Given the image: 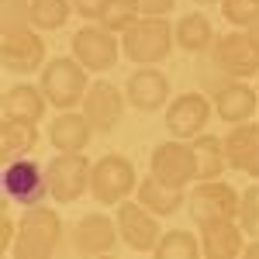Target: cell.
<instances>
[{
  "mask_svg": "<svg viewBox=\"0 0 259 259\" xmlns=\"http://www.w3.org/2000/svg\"><path fill=\"white\" fill-rule=\"evenodd\" d=\"M177 45L183 52H190V56H200V52H211V45H214V28H211V21L207 14H200V11H190V14H183L177 21Z\"/></svg>",
  "mask_w": 259,
  "mask_h": 259,
  "instance_id": "23",
  "label": "cell"
},
{
  "mask_svg": "<svg viewBox=\"0 0 259 259\" xmlns=\"http://www.w3.org/2000/svg\"><path fill=\"white\" fill-rule=\"evenodd\" d=\"M225 156H228V169L259 180V124L252 121L232 124V132L225 135Z\"/></svg>",
  "mask_w": 259,
  "mask_h": 259,
  "instance_id": "18",
  "label": "cell"
},
{
  "mask_svg": "<svg viewBox=\"0 0 259 259\" xmlns=\"http://www.w3.org/2000/svg\"><path fill=\"white\" fill-rule=\"evenodd\" d=\"M239 225L249 239H259V183H252L239 200Z\"/></svg>",
  "mask_w": 259,
  "mask_h": 259,
  "instance_id": "30",
  "label": "cell"
},
{
  "mask_svg": "<svg viewBox=\"0 0 259 259\" xmlns=\"http://www.w3.org/2000/svg\"><path fill=\"white\" fill-rule=\"evenodd\" d=\"M18 239V221H11V214H0V252H11Z\"/></svg>",
  "mask_w": 259,
  "mask_h": 259,
  "instance_id": "32",
  "label": "cell"
},
{
  "mask_svg": "<svg viewBox=\"0 0 259 259\" xmlns=\"http://www.w3.org/2000/svg\"><path fill=\"white\" fill-rule=\"evenodd\" d=\"M62 242V218L59 211L35 204L24 207L18 221V239H14V259H49Z\"/></svg>",
  "mask_w": 259,
  "mask_h": 259,
  "instance_id": "2",
  "label": "cell"
},
{
  "mask_svg": "<svg viewBox=\"0 0 259 259\" xmlns=\"http://www.w3.org/2000/svg\"><path fill=\"white\" fill-rule=\"evenodd\" d=\"M256 4H259V0H256Z\"/></svg>",
  "mask_w": 259,
  "mask_h": 259,
  "instance_id": "39",
  "label": "cell"
},
{
  "mask_svg": "<svg viewBox=\"0 0 259 259\" xmlns=\"http://www.w3.org/2000/svg\"><path fill=\"white\" fill-rule=\"evenodd\" d=\"M194 4H221V0H194Z\"/></svg>",
  "mask_w": 259,
  "mask_h": 259,
  "instance_id": "37",
  "label": "cell"
},
{
  "mask_svg": "<svg viewBox=\"0 0 259 259\" xmlns=\"http://www.w3.org/2000/svg\"><path fill=\"white\" fill-rule=\"evenodd\" d=\"M139 18H142L139 0H107L104 11H100V18H97V24H104L107 31L121 35V31H128Z\"/></svg>",
  "mask_w": 259,
  "mask_h": 259,
  "instance_id": "28",
  "label": "cell"
},
{
  "mask_svg": "<svg viewBox=\"0 0 259 259\" xmlns=\"http://www.w3.org/2000/svg\"><path fill=\"white\" fill-rule=\"evenodd\" d=\"M118 232H121V242L132 249V252H156L159 245V214H152L145 204L139 200H121L118 204Z\"/></svg>",
  "mask_w": 259,
  "mask_h": 259,
  "instance_id": "10",
  "label": "cell"
},
{
  "mask_svg": "<svg viewBox=\"0 0 259 259\" xmlns=\"http://www.w3.org/2000/svg\"><path fill=\"white\" fill-rule=\"evenodd\" d=\"M139 7L145 18H166L177 7V0H139Z\"/></svg>",
  "mask_w": 259,
  "mask_h": 259,
  "instance_id": "33",
  "label": "cell"
},
{
  "mask_svg": "<svg viewBox=\"0 0 259 259\" xmlns=\"http://www.w3.org/2000/svg\"><path fill=\"white\" fill-rule=\"evenodd\" d=\"M149 173H156L166 183H197V156H194V142L187 139H169L159 142L152 152H149Z\"/></svg>",
  "mask_w": 259,
  "mask_h": 259,
  "instance_id": "9",
  "label": "cell"
},
{
  "mask_svg": "<svg viewBox=\"0 0 259 259\" xmlns=\"http://www.w3.org/2000/svg\"><path fill=\"white\" fill-rule=\"evenodd\" d=\"M207 62L228 80H252V76H259V52L245 31H232V35L214 38Z\"/></svg>",
  "mask_w": 259,
  "mask_h": 259,
  "instance_id": "7",
  "label": "cell"
},
{
  "mask_svg": "<svg viewBox=\"0 0 259 259\" xmlns=\"http://www.w3.org/2000/svg\"><path fill=\"white\" fill-rule=\"evenodd\" d=\"M239 194L232 183L225 180H197V187L187 194V211L194 225H207V221H221V218H239Z\"/></svg>",
  "mask_w": 259,
  "mask_h": 259,
  "instance_id": "6",
  "label": "cell"
},
{
  "mask_svg": "<svg viewBox=\"0 0 259 259\" xmlns=\"http://www.w3.org/2000/svg\"><path fill=\"white\" fill-rule=\"evenodd\" d=\"M221 14H225L228 24H235V28L245 31L259 18V4L256 0H221Z\"/></svg>",
  "mask_w": 259,
  "mask_h": 259,
  "instance_id": "31",
  "label": "cell"
},
{
  "mask_svg": "<svg viewBox=\"0 0 259 259\" xmlns=\"http://www.w3.org/2000/svg\"><path fill=\"white\" fill-rule=\"evenodd\" d=\"M177 24L166 18H145L142 14L128 31H121V56L132 66H159L173 45H177Z\"/></svg>",
  "mask_w": 259,
  "mask_h": 259,
  "instance_id": "1",
  "label": "cell"
},
{
  "mask_svg": "<svg viewBox=\"0 0 259 259\" xmlns=\"http://www.w3.org/2000/svg\"><path fill=\"white\" fill-rule=\"evenodd\" d=\"M35 28L31 24V0H4L0 4V31Z\"/></svg>",
  "mask_w": 259,
  "mask_h": 259,
  "instance_id": "29",
  "label": "cell"
},
{
  "mask_svg": "<svg viewBox=\"0 0 259 259\" xmlns=\"http://www.w3.org/2000/svg\"><path fill=\"white\" fill-rule=\"evenodd\" d=\"M87 66L76 56H59V59H49L41 66V80L38 87L45 90V97L52 107L59 111H73L76 104H83L90 83H87Z\"/></svg>",
  "mask_w": 259,
  "mask_h": 259,
  "instance_id": "3",
  "label": "cell"
},
{
  "mask_svg": "<svg viewBox=\"0 0 259 259\" xmlns=\"http://www.w3.org/2000/svg\"><path fill=\"white\" fill-rule=\"evenodd\" d=\"M139 187L135 177V162L121 152H107L94 162V173H90V194L97 204H121L124 197H132V190Z\"/></svg>",
  "mask_w": 259,
  "mask_h": 259,
  "instance_id": "4",
  "label": "cell"
},
{
  "mask_svg": "<svg viewBox=\"0 0 259 259\" xmlns=\"http://www.w3.org/2000/svg\"><path fill=\"white\" fill-rule=\"evenodd\" d=\"M124 94H128V104L135 111L152 114V111L169 104V76L156 66H139L124 83Z\"/></svg>",
  "mask_w": 259,
  "mask_h": 259,
  "instance_id": "15",
  "label": "cell"
},
{
  "mask_svg": "<svg viewBox=\"0 0 259 259\" xmlns=\"http://www.w3.org/2000/svg\"><path fill=\"white\" fill-rule=\"evenodd\" d=\"M194 142V156H197V180H221L228 169V156H225V139L200 132Z\"/></svg>",
  "mask_w": 259,
  "mask_h": 259,
  "instance_id": "25",
  "label": "cell"
},
{
  "mask_svg": "<svg viewBox=\"0 0 259 259\" xmlns=\"http://www.w3.org/2000/svg\"><path fill=\"white\" fill-rule=\"evenodd\" d=\"M45 107H49V97L38 83H18L4 94V118L11 121H31L38 124L45 118Z\"/></svg>",
  "mask_w": 259,
  "mask_h": 259,
  "instance_id": "22",
  "label": "cell"
},
{
  "mask_svg": "<svg viewBox=\"0 0 259 259\" xmlns=\"http://www.w3.org/2000/svg\"><path fill=\"white\" fill-rule=\"evenodd\" d=\"M245 35H249V41H252V45H256V52H259V18L252 21V24H249V28H245Z\"/></svg>",
  "mask_w": 259,
  "mask_h": 259,
  "instance_id": "35",
  "label": "cell"
},
{
  "mask_svg": "<svg viewBox=\"0 0 259 259\" xmlns=\"http://www.w3.org/2000/svg\"><path fill=\"white\" fill-rule=\"evenodd\" d=\"M73 14V0H31V24L38 31H59Z\"/></svg>",
  "mask_w": 259,
  "mask_h": 259,
  "instance_id": "27",
  "label": "cell"
},
{
  "mask_svg": "<svg viewBox=\"0 0 259 259\" xmlns=\"http://www.w3.org/2000/svg\"><path fill=\"white\" fill-rule=\"evenodd\" d=\"M121 232H118V218H107L104 211H94L80 218L76 232H73V249L80 256H104L118 245Z\"/></svg>",
  "mask_w": 259,
  "mask_h": 259,
  "instance_id": "16",
  "label": "cell"
},
{
  "mask_svg": "<svg viewBox=\"0 0 259 259\" xmlns=\"http://www.w3.org/2000/svg\"><path fill=\"white\" fill-rule=\"evenodd\" d=\"M90 135H94V124L87 121L83 111H62L49 124V142L59 152H83L90 145Z\"/></svg>",
  "mask_w": 259,
  "mask_h": 259,
  "instance_id": "21",
  "label": "cell"
},
{
  "mask_svg": "<svg viewBox=\"0 0 259 259\" xmlns=\"http://www.w3.org/2000/svg\"><path fill=\"white\" fill-rule=\"evenodd\" d=\"M45 173H49V197L56 204H76L90 190L94 162L87 159L83 152H59L45 166Z\"/></svg>",
  "mask_w": 259,
  "mask_h": 259,
  "instance_id": "5",
  "label": "cell"
},
{
  "mask_svg": "<svg viewBox=\"0 0 259 259\" xmlns=\"http://www.w3.org/2000/svg\"><path fill=\"white\" fill-rule=\"evenodd\" d=\"M242 256H245V259H259V239H252V242H249V245L242 249Z\"/></svg>",
  "mask_w": 259,
  "mask_h": 259,
  "instance_id": "36",
  "label": "cell"
},
{
  "mask_svg": "<svg viewBox=\"0 0 259 259\" xmlns=\"http://www.w3.org/2000/svg\"><path fill=\"white\" fill-rule=\"evenodd\" d=\"M35 145H38V124L11 121V118L0 121V156H4V162L35 152Z\"/></svg>",
  "mask_w": 259,
  "mask_h": 259,
  "instance_id": "24",
  "label": "cell"
},
{
  "mask_svg": "<svg viewBox=\"0 0 259 259\" xmlns=\"http://www.w3.org/2000/svg\"><path fill=\"white\" fill-rule=\"evenodd\" d=\"M4 197L11 204H21V207H35V204H45L49 197V173L45 166L28 156H18L4 166Z\"/></svg>",
  "mask_w": 259,
  "mask_h": 259,
  "instance_id": "8",
  "label": "cell"
},
{
  "mask_svg": "<svg viewBox=\"0 0 259 259\" xmlns=\"http://www.w3.org/2000/svg\"><path fill=\"white\" fill-rule=\"evenodd\" d=\"M156 256L159 259H200V235L187 232V228H173V232H162L159 245H156Z\"/></svg>",
  "mask_w": 259,
  "mask_h": 259,
  "instance_id": "26",
  "label": "cell"
},
{
  "mask_svg": "<svg viewBox=\"0 0 259 259\" xmlns=\"http://www.w3.org/2000/svg\"><path fill=\"white\" fill-rule=\"evenodd\" d=\"M200 249L207 259H235L245 249V228L239 218H221L200 225Z\"/></svg>",
  "mask_w": 259,
  "mask_h": 259,
  "instance_id": "19",
  "label": "cell"
},
{
  "mask_svg": "<svg viewBox=\"0 0 259 259\" xmlns=\"http://www.w3.org/2000/svg\"><path fill=\"white\" fill-rule=\"evenodd\" d=\"M0 59L7 73H35L45 66V38L38 28H18V31H4L0 38Z\"/></svg>",
  "mask_w": 259,
  "mask_h": 259,
  "instance_id": "13",
  "label": "cell"
},
{
  "mask_svg": "<svg viewBox=\"0 0 259 259\" xmlns=\"http://www.w3.org/2000/svg\"><path fill=\"white\" fill-rule=\"evenodd\" d=\"M256 80H259V76H256Z\"/></svg>",
  "mask_w": 259,
  "mask_h": 259,
  "instance_id": "38",
  "label": "cell"
},
{
  "mask_svg": "<svg viewBox=\"0 0 259 259\" xmlns=\"http://www.w3.org/2000/svg\"><path fill=\"white\" fill-rule=\"evenodd\" d=\"M135 200L145 204L152 214L169 218V214H177L180 207L187 204V187L166 183V180H159L156 173H149L145 180H139V187H135Z\"/></svg>",
  "mask_w": 259,
  "mask_h": 259,
  "instance_id": "20",
  "label": "cell"
},
{
  "mask_svg": "<svg viewBox=\"0 0 259 259\" xmlns=\"http://www.w3.org/2000/svg\"><path fill=\"white\" fill-rule=\"evenodd\" d=\"M211 94H214V114L225 124H242V121H249L256 114L259 90H252L245 80H225Z\"/></svg>",
  "mask_w": 259,
  "mask_h": 259,
  "instance_id": "17",
  "label": "cell"
},
{
  "mask_svg": "<svg viewBox=\"0 0 259 259\" xmlns=\"http://www.w3.org/2000/svg\"><path fill=\"white\" fill-rule=\"evenodd\" d=\"M104 4H107V0H73V11L87 21H97L100 11H104Z\"/></svg>",
  "mask_w": 259,
  "mask_h": 259,
  "instance_id": "34",
  "label": "cell"
},
{
  "mask_svg": "<svg viewBox=\"0 0 259 259\" xmlns=\"http://www.w3.org/2000/svg\"><path fill=\"white\" fill-rule=\"evenodd\" d=\"M73 56L90 73H107V69L118 66L121 38H114V31H107L104 24H87L73 35Z\"/></svg>",
  "mask_w": 259,
  "mask_h": 259,
  "instance_id": "11",
  "label": "cell"
},
{
  "mask_svg": "<svg viewBox=\"0 0 259 259\" xmlns=\"http://www.w3.org/2000/svg\"><path fill=\"white\" fill-rule=\"evenodd\" d=\"M124 107H128V94H121L114 83H104V80L90 83V90L80 104V111L87 114V121L94 124L97 135H111L118 128L124 121Z\"/></svg>",
  "mask_w": 259,
  "mask_h": 259,
  "instance_id": "12",
  "label": "cell"
},
{
  "mask_svg": "<svg viewBox=\"0 0 259 259\" xmlns=\"http://www.w3.org/2000/svg\"><path fill=\"white\" fill-rule=\"evenodd\" d=\"M214 104L204 97V94H180L166 104V128L173 139H197L200 132L207 128Z\"/></svg>",
  "mask_w": 259,
  "mask_h": 259,
  "instance_id": "14",
  "label": "cell"
}]
</instances>
